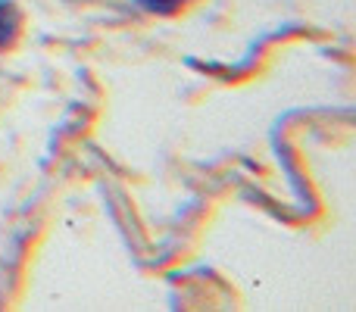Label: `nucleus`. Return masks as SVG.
I'll return each mask as SVG.
<instances>
[{
    "label": "nucleus",
    "mask_w": 356,
    "mask_h": 312,
    "mask_svg": "<svg viewBox=\"0 0 356 312\" xmlns=\"http://www.w3.org/2000/svg\"><path fill=\"white\" fill-rule=\"evenodd\" d=\"M19 25H22V19H19V10L10 3V0H0V50L10 47V44L16 41Z\"/></svg>",
    "instance_id": "1"
},
{
    "label": "nucleus",
    "mask_w": 356,
    "mask_h": 312,
    "mask_svg": "<svg viewBox=\"0 0 356 312\" xmlns=\"http://www.w3.org/2000/svg\"><path fill=\"white\" fill-rule=\"evenodd\" d=\"M131 3H138L147 13H156V16H172V13L181 10V6H188L191 0H131Z\"/></svg>",
    "instance_id": "2"
}]
</instances>
